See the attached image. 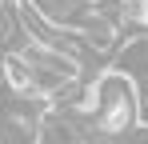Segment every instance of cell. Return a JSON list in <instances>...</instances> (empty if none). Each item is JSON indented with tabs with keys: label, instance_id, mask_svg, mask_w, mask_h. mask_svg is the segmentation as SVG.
<instances>
[{
	"label": "cell",
	"instance_id": "obj_1",
	"mask_svg": "<svg viewBox=\"0 0 148 144\" xmlns=\"http://www.w3.org/2000/svg\"><path fill=\"white\" fill-rule=\"evenodd\" d=\"M0 76L16 96H36V68L24 52H4L0 56Z\"/></svg>",
	"mask_w": 148,
	"mask_h": 144
},
{
	"label": "cell",
	"instance_id": "obj_2",
	"mask_svg": "<svg viewBox=\"0 0 148 144\" xmlns=\"http://www.w3.org/2000/svg\"><path fill=\"white\" fill-rule=\"evenodd\" d=\"M88 12H92L96 20L112 24V28L120 32L124 24L136 16V0H88Z\"/></svg>",
	"mask_w": 148,
	"mask_h": 144
}]
</instances>
